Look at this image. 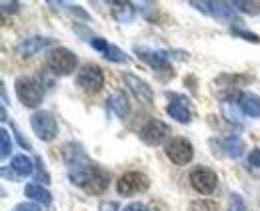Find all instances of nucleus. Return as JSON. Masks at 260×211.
<instances>
[{"instance_id": "obj_1", "label": "nucleus", "mask_w": 260, "mask_h": 211, "mask_svg": "<svg viewBox=\"0 0 260 211\" xmlns=\"http://www.w3.org/2000/svg\"><path fill=\"white\" fill-rule=\"evenodd\" d=\"M46 66L56 76H68V74H72L76 70L78 58H76V54L72 50L62 48V46H56V48H52V50L46 52Z\"/></svg>"}, {"instance_id": "obj_2", "label": "nucleus", "mask_w": 260, "mask_h": 211, "mask_svg": "<svg viewBox=\"0 0 260 211\" xmlns=\"http://www.w3.org/2000/svg\"><path fill=\"white\" fill-rule=\"evenodd\" d=\"M14 90H16L18 100L22 102V106L26 108H36L44 98L42 84L34 76H18L14 82Z\"/></svg>"}, {"instance_id": "obj_3", "label": "nucleus", "mask_w": 260, "mask_h": 211, "mask_svg": "<svg viewBox=\"0 0 260 211\" xmlns=\"http://www.w3.org/2000/svg\"><path fill=\"white\" fill-rule=\"evenodd\" d=\"M164 151L168 155V159L176 165H186L192 161L194 157V146L190 144V140L182 138V136H176V138H170L164 146Z\"/></svg>"}, {"instance_id": "obj_4", "label": "nucleus", "mask_w": 260, "mask_h": 211, "mask_svg": "<svg viewBox=\"0 0 260 211\" xmlns=\"http://www.w3.org/2000/svg\"><path fill=\"white\" fill-rule=\"evenodd\" d=\"M148 187H150V180L142 172H128V174L120 176V180L116 181V191L122 197H132V195L144 193Z\"/></svg>"}, {"instance_id": "obj_5", "label": "nucleus", "mask_w": 260, "mask_h": 211, "mask_svg": "<svg viewBox=\"0 0 260 211\" xmlns=\"http://www.w3.org/2000/svg\"><path fill=\"white\" fill-rule=\"evenodd\" d=\"M76 84L88 94H96L104 86V72L96 64H84L76 74Z\"/></svg>"}, {"instance_id": "obj_6", "label": "nucleus", "mask_w": 260, "mask_h": 211, "mask_svg": "<svg viewBox=\"0 0 260 211\" xmlns=\"http://www.w3.org/2000/svg\"><path fill=\"white\" fill-rule=\"evenodd\" d=\"M30 125H32V132L42 142H52L58 134V123L54 120V116L44 110L34 112L30 116Z\"/></svg>"}, {"instance_id": "obj_7", "label": "nucleus", "mask_w": 260, "mask_h": 211, "mask_svg": "<svg viewBox=\"0 0 260 211\" xmlns=\"http://www.w3.org/2000/svg\"><path fill=\"white\" fill-rule=\"evenodd\" d=\"M170 138V128L168 123L160 120H148L142 128H140V140L146 146H160Z\"/></svg>"}, {"instance_id": "obj_8", "label": "nucleus", "mask_w": 260, "mask_h": 211, "mask_svg": "<svg viewBox=\"0 0 260 211\" xmlns=\"http://www.w3.org/2000/svg\"><path fill=\"white\" fill-rule=\"evenodd\" d=\"M188 180H190V185L194 187V191H198L200 195L214 193V189L218 185V176L208 167H194L190 172Z\"/></svg>"}, {"instance_id": "obj_9", "label": "nucleus", "mask_w": 260, "mask_h": 211, "mask_svg": "<svg viewBox=\"0 0 260 211\" xmlns=\"http://www.w3.org/2000/svg\"><path fill=\"white\" fill-rule=\"evenodd\" d=\"M134 52H136V56L140 60L146 62L156 72H170L172 70L170 60H168V52H164V50H152V48H146V46H134Z\"/></svg>"}, {"instance_id": "obj_10", "label": "nucleus", "mask_w": 260, "mask_h": 211, "mask_svg": "<svg viewBox=\"0 0 260 211\" xmlns=\"http://www.w3.org/2000/svg\"><path fill=\"white\" fill-rule=\"evenodd\" d=\"M96 172H98V165H94L90 159H86V161H78V163L70 165L68 167V178H70V181L74 185H78V187L84 189L90 183V180L94 178Z\"/></svg>"}, {"instance_id": "obj_11", "label": "nucleus", "mask_w": 260, "mask_h": 211, "mask_svg": "<svg viewBox=\"0 0 260 211\" xmlns=\"http://www.w3.org/2000/svg\"><path fill=\"white\" fill-rule=\"evenodd\" d=\"M56 40L54 38H48V36H30V38H24L22 42L16 44V52L22 56V58H28V56H34L50 46H54Z\"/></svg>"}, {"instance_id": "obj_12", "label": "nucleus", "mask_w": 260, "mask_h": 211, "mask_svg": "<svg viewBox=\"0 0 260 211\" xmlns=\"http://www.w3.org/2000/svg\"><path fill=\"white\" fill-rule=\"evenodd\" d=\"M122 78H124V84L130 88V92L138 98V102H142V104H152L154 102V92L142 78H138V76H134L130 72H126Z\"/></svg>"}, {"instance_id": "obj_13", "label": "nucleus", "mask_w": 260, "mask_h": 211, "mask_svg": "<svg viewBox=\"0 0 260 211\" xmlns=\"http://www.w3.org/2000/svg\"><path fill=\"white\" fill-rule=\"evenodd\" d=\"M166 96L174 100V102H170V104L166 106L168 116L174 118L176 121H180V123H190L192 112H190V108H188V100H184V98H180V96H176V94H166Z\"/></svg>"}, {"instance_id": "obj_14", "label": "nucleus", "mask_w": 260, "mask_h": 211, "mask_svg": "<svg viewBox=\"0 0 260 211\" xmlns=\"http://www.w3.org/2000/svg\"><path fill=\"white\" fill-rule=\"evenodd\" d=\"M110 12L116 22H130L136 16V4L134 2H122V0H110Z\"/></svg>"}, {"instance_id": "obj_15", "label": "nucleus", "mask_w": 260, "mask_h": 211, "mask_svg": "<svg viewBox=\"0 0 260 211\" xmlns=\"http://www.w3.org/2000/svg\"><path fill=\"white\" fill-rule=\"evenodd\" d=\"M238 108L248 118H260V96L254 92H242L238 96Z\"/></svg>"}, {"instance_id": "obj_16", "label": "nucleus", "mask_w": 260, "mask_h": 211, "mask_svg": "<svg viewBox=\"0 0 260 211\" xmlns=\"http://www.w3.org/2000/svg\"><path fill=\"white\" fill-rule=\"evenodd\" d=\"M236 8L232 2H224V0H210L208 2V14L218 18V20H232Z\"/></svg>"}, {"instance_id": "obj_17", "label": "nucleus", "mask_w": 260, "mask_h": 211, "mask_svg": "<svg viewBox=\"0 0 260 211\" xmlns=\"http://www.w3.org/2000/svg\"><path fill=\"white\" fill-rule=\"evenodd\" d=\"M218 148L228 157H240L244 153V142L238 136H226L218 140Z\"/></svg>"}, {"instance_id": "obj_18", "label": "nucleus", "mask_w": 260, "mask_h": 211, "mask_svg": "<svg viewBox=\"0 0 260 211\" xmlns=\"http://www.w3.org/2000/svg\"><path fill=\"white\" fill-rule=\"evenodd\" d=\"M108 108H110L118 118H126L130 112V104H128L126 94L120 90L112 92L110 98H108Z\"/></svg>"}, {"instance_id": "obj_19", "label": "nucleus", "mask_w": 260, "mask_h": 211, "mask_svg": "<svg viewBox=\"0 0 260 211\" xmlns=\"http://www.w3.org/2000/svg\"><path fill=\"white\" fill-rule=\"evenodd\" d=\"M34 161L30 157H26L24 153H20V155H14L12 157V161H10V170L18 176V178H28V176H32L34 174Z\"/></svg>"}, {"instance_id": "obj_20", "label": "nucleus", "mask_w": 260, "mask_h": 211, "mask_svg": "<svg viewBox=\"0 0 260 211\" xmlns=\"http://www.w3.org/2000/svg\"><path fill=\"white\" fill-rule=\"evenodd\" d=\"M24 195H26L28 199L36 201V203H42V205H50V201H52L50 191L44 189V187L38 185V183H28V185L24 187Z\"/></svg>"}, {"instance_id": "obj_21", "label": "nucleus", "mask_w": 260, "mask_h": 211, "mask_svg": "<svg viewBox=\"0 0 260 211\" xmlns=\"http://www.w3.org/2000/svg\"><path fill=\"white\" fill-rule=\"evenodd\" d=\"M62 155H64L68 165H74V163H78V161H86V159H88L84 150H82V146H78V144H74V142H68V144L62 146Z\"/></svg>"}, {"instance_id": "obj_22", "label": "nucleus", "mask_w": 260, "mask_h": 211, "mask_svg": "<svg viewBox=\"0 0 260 211\" xmlns=\"http://www.w3.org/2000/svg\"><path fill=\"white\" fill-rule=\"evenodd\" d=\"M108 174H104L100 167H98V172L94 174V178L90 180V183L84 187V191L86 193H92V195H100V193H104L106 189H108Z\"/></svg>"}, {"instance_id": "obj_23", "label": "nucleus", "mask_w": 260, "mask_h": 211, "mask_svg": "<svg viewBox=\"0 0 260 211\" xmlns=\"http://www.w3.org/2000/svg\"><path fill=\"white\" fill-rule=\"evenodd\" d=\"M106 60L110 62H116V64H124V62H128V58H126V54L118 48V46H114V44H110L108 48H106V52L102 54Z\"/></svg>"}, {"instance_id": "obj_24", "label": "nucleus", "mask_w": 260, "mask_h": 211, "mask_svg": "<svg viewBox=\"0 0 260 211\" xmlns=\"http://www.w3.org/2000/svg\"><path fill=\"white\" fill-rule=\"evenodd\" d=\"M10 151H12V140H10V134L2 128V130H0V155H2V159H6V157L10 155Z\"/></svg>"}, {"instance_id": "obj_25", "label": "nucleus", "mask_w": 260, "mask_h": 211, "mask_svg": "<svg viewBox=\"0 0 260 211\" xmlns=\"http://www.w3.org/2000/svg\"><path fill=\"white\" fill-rule=\"evenodd\" d=\"M234 4V8L236 10H240V12H244V14H258L260 8L256 2H248V0H234L232 2Z\"/></svg>"}, {"instance_id": "obj_26", "label": "nucleus", "mask_w": 260, "mask_h": 211, "mask_svg": "<svg viewBox=\"0 0 260 211\" xmlns=\"http://www.w3.org/2000/svg\"><path fill=\"white\" fill-rule=\"evenodd\" d=\"M218 209V203L212 201V199H198L190 203V211H216Z\"/></svg>"}, {"instance_id": "obj_27", "label": "nucleus", "mask_w": 260, "mask_h": 211, "mask_svg": "<svg viewBox=\"0 0 260 211\" xmlns=\"http://www.w3.org/2000/svg\"><path fill=\"white\" fill-rule=\"evenodd\" d=\"M232 34H234V36H240L242 40L254 42V44H258V42H260L258 34H254V32H248V30H242V28H234V26H232Z\"/></svg>"}, {"instance_id": "obj_28", "label": "nucleus", "mask_w": 260, "mask_h": 211, "mask_svg": "<svg viewBox=\"0 0 260 211\" xmlns=\"http://www.w3.org/2000/svg\"><path fill=\"white\" fill-rule=\"evenodd\" d=\"M226 211H246L244 201H242V197H240L238 193H232V195H230V201H228Z\"/></svg>"}, {"instance_id": "obj_29", "label": "nucleus", "mask_w": 260, "mask_h": 211, "mask_svg": "<svg viewBox=\"0 0 260 211\" xmlns=\"http://www.w3.org/2000/svg\"><path fill=\"white\" fill-rule=\"evenodd\" d=\"M34 163H36V176H38V180H42V183H50V176L46 174L42 159H40V157H36V159H34Z\"/></svg>"}, {"instance_id": "obj_30", "label": "nucleus", "mask_w": 260, "mask_h": 211, "mask_svg": "<svg viewBox=\"0 0 260 211\" xmlns=\"http://www.w3.org/2000/svg\"><path fill=\"white\" fill-rule=\"evenodd\" d=\"M90 46H92L94 50H98V52H102V54H104V52H106V48H108L110 44H108V42H106L104 38H98V36H92V38H90Z\"/></svg>"}, {"instance_id": "obj_31", "label": "nucleus", "mask_w": 260, "mask_h": 211, "mask_svg": "<svg viewBox=\"0 0 260 211\" xmlns=\"http://www.w3.org/2000/svg\"><path fill=\"white\" fill-rule=\"evenodd\" d=\"M10 128H12V132H14V136H16V140H18V144H20L24 150H32V148H30V142H28V140H24V136L20 134V130H18L14 123H10Z\"/></svg>"}, {"instance_id": "obj_32", "label": "nucleus", "mask_w": 260, "mask_h": 211, "mask_svg": "<svg viewBox=\"0 0 260 211\" xmlns=\"http://www.w3.org/2000/svg\"><path fill=\"white\" fill-rule=\"evenodd\" d=\"M64 6H66V10H68L70 14H76V16H80L82 20H88V18H90V16H88V14H86V12H84L80 6H76V4H64Z\"/></svg>"}, {"instance_id": "obj_33", "label": "nucleus", "mask_w": 260, "mask_h": 211, "mask_svg": "<svg viewBox=\"0 0 260 211\" xmlns=\"http://www.w3.org/2000/svg\"><path fill=\"white\" fill-rule=\"evenodd\" d=\"M18 10H20V2H16V0H14V2H6V0L2 2V12H4V14H8V12L14 14V12H18Z\"/></svg>"}, {"instance_id": "obj_34", "label": "nucleus", "mask_w": 260, "mask_h": 211, "mask_svg": "<svg viewBox=\"0 0 260 211\" xmlns=\"http://www.w3.org/2000/svg\"><path fill=\"white\" fill-rule=\"evenodd\" d=\"M98 211H118V203L116 201H100Z\"/></svg>"}, {"instance_id": "obj_35", "label": "nucleus", "mask_w": 260, "mask_h": 211, "mask_svg": "<svg viewBox=\"0 0 260 211\" xmlns=\"http://www.w3.org/2000/svg\"><path fill=\"white\" fill-rule=\"evenodd\" d=\"M122 211H148V207H146L144 203H140V201H132V203H128Z\"/></svg>"}, {"instance_id": "obj_36", "label": "nucleus", "mask_w": 260, "mask_h": 211, "mask_svg": "<svg viewBox=\"0 0 260 211\" xmlns=\"http://www.w3.org/2000/svg\"><path fill=\"white\" fill-rule=\"evenodd\" d=\"M14 211H42L36 203H18Z\"/></svg>"}, {"instance_id": "obj_37", "label": "nucleus", "mask_w": 260, "mask_h": 211, "mask_svg": "<svg viewBox=\"0 0 260 211\" xmlns=\"http://www.w3.org/2000/svg\"><path fill=\"white\" fill-rule=\"evenodd\" d=\"M248 163L254 165V167H260V150L250 151V155H248Z\"/></svg>"}, {"instance_id": "obj_38", "label": "nucleus", "mask_w": 260, "mask_h": 211, "mask_svg": "<svg viewBox=\"0 0 260 211\" xmlns=\"http://www.w3.org/2000/svg\"><path fill=\"white\" fill-rule=\"evenodd\" d=\"M190 6H194L196 10L208 14V2H198V0H190Z\"/></svg>"}]
</instances>
